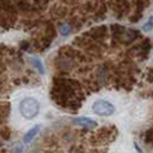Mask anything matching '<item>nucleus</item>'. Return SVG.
I'll list each match as a JSON object with an SVG mask.
<instances>
[{
    "label": "nucleus",
    "mask_w": 153,
    "mask_h": 153,
    "mask_svg": "<svg viewBox=\"0 0 153 153\" xmlns=\"http://www.w3.org/2000/svg\"><path fill=\"white\" fill-rule=\"evenodd\" d=\"M40 111V105H39L38 100L35 98H24L20 102V112L22 114L23 117L31 120L33 117H36L38 115Z\"/></svg>",
    "instance_id": "f257e3e1"
},
{
    "label": "nucleus",
    "mask_w": 153,
    "mask_h": 153,
    "mask_svg": "<svg viewBox=\"0 0 153 153\" xmlns=\"http://www.w3.org/2000/svg\"><path fill=\"white\" fill-rule=\"evenodd\" d=\"M92 111L99 116H111L115 112V107L107 100H97L92 105Z\"/></svg>",
    "instance_id": "f03ea898"
},
{
    "label": "nucleus",
    "mask_w": 153,
    "mask_h": 153,
    "mask_svg": "<svg viewBox=\"0 0 153 153\" xmlns=\"http://www.w3.org/2000/svg\"><path fill=\"white\" fill-rule=\"evenodd\" d=\"M73 122L77 124V126H81V127H84V128H96L97 127V122L94 120H92L90 117H86V116H81V117H76Z\"/></svg>",
    "instance_id": "7ed1b4c3"
},
{
    "label": "nucleus",
    "mask_w": 153,
    "mask_h": 153,
    "mask_svg": "<svg viewBox=\"0 0 153 153\" xmlns=\"http://www.w3.org/2000/svg\"><path fill=\"white\" fill-rule=\"evenodd\" d=\"M40 131V126L37 124V126H35L33 128H31L30 130L28 131L25 135H24V137H23V142L25 143V144H28V143H30L31 140L33 139V138L36 137L37 135H38V132Z\"/></svg>",
    "instance_id": "20e7f679"
},
{
    "label": "nucleus",
    "mask_w": 153,
    "mask_h": 153,
    "mask_svg": "<svg viewBox=\"0 0 153 153\" xmlns=\"http://www.w3.org/2000/svg\"><path fill=\"white\" fill-rule=\"evenodd\" d=\"M31 61H32V65L38 69L39 74L43 75V74L45 73V71H44V67H43V63H42V61L39 60L38 58H31Z\"/></svg>",
    "instance_id": "39448f33"
},
{
    "label": "nucleus",
    "mask_w": 153,
    "mask_h": 153,
    "mask_svg": "<svg viewBox=\"0 0 153 153\" xmlns=\"http://www.w3.org/2000/svg\"><path fill=\"white\" fill-rule=\"evenodd\" d=\"M70 30H71V27L69 24H67V23L60 25V33H61L62 36H67L69 32H70Z\"/></svg>",
    "instance_id": "423d86ee"
},
{
    "label": "nucleus",
    "mask_w": 153,
    "mask_h": 153,
    "mask_svg": "<svg viewBox=\"0 0 153 153\" xmlns=\"http://www.w3.org/2000/svg\"><path fill=\"white\" fill-rule=\"evenodd\" d=\"M152 29H153V17H150V20L143 27V30L145 31V32H149V31H151Z\"/></svg>",
    "instance_id": "0eeeda50"
}]
</instances>
